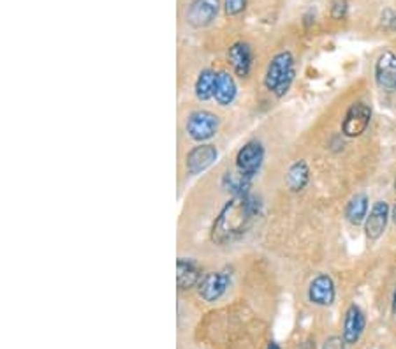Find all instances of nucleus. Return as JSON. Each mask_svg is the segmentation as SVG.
Masks as SVG:
<instances>
[{
	"instance_id": "nucleus-12",
	"label": "nucleus",
	"mask_w": 396,
	"mask_h": 349,
	"mask_svg": "<svg viewBox=\"0 0 396 349\" xmlns=\"http://www.w3.org/2000/svg\"><path fill=\"white\" fill-rule=\"evenodd\" d=\"M389 219H391V208H389V205L382 200L375 201L367 221H364V235H367L368 240L375 242L384 235Z\"/></svg>"
},
{
	"instance_id": "nucleus-19",
	"label": "nucleus",
	"mask_w": 396,
	"mask_h": 349,
	"mask_svg": "<svg viewBox=\"0 0 396 349\" xmlns=\"http://www.w3.org/2000/svg\"><path fill=\"white\" fill-rule=\"evenodd\" d=\"M250 184H252V180L245 179V177L238 173V171H227L222 179V187L226 191H229L233 196H236V194L249 193Z\"/></svg>"
},
{
	"instance_id": "nucleus-21",
	"label": "nucleus",
	"mask_w": 396,
	"mask_h": 349,
	"mask_svg": "<svg viewBox=\"0 0 396 349\" xmlns=\"http://www.w3.org/2000/svg\"><path fill=\"white\" fill-rule=\"evenodd\" d=\"M332 15L335 20L346 18V15H347V2H346V0H335V2H333Z\"/></svg>"
},
{
	"instance_id": "nucleus-27",
	"label": "nucleus",
	"mask_w": 396,
	"mask_h": 349,
	"mask_svg": "<svg viewBox=\"0 0 396 349\" xmlns=\"http://www.w3.org/2000/svg\"><path fill=\"white\" fill-rule=\"evenodd\" d=\"M395 191H396V180H395Z\"/></svg>"
},
{
	"instance_id": "nucleus-8",
	"label": "nucleus",
	"mask_w": 396,
	"mask_h": 349,
	"mask_svg": "<svg viewBox=\"0 0 396 349\" xmlns=\"http://www.w3.org/2000/svg\"><path fill=\"white\" fill-rule=\"evenodd\" d=\"M219 159V149L212 143H199V145L192 146L185 156V170L189 174L196 177L208 170L210 166L215 164Z\"/></svg>"
},
{
	"instance_id": "nucleus-22",
	"label": "nucleus",
	"mask_w": 396,
	"mask_h": 349,
	"mask_svg": "<svg viewBox=\"0 0 396 349\" xmlns=\"http://www.w3.org/2000/svg\"><path fill=\"white\" fill-rule=\"evenodd\" d=\"M343 344H346L343 337H329L325 342V348L322 349H343Z\"/></svg>"
},
{
	"instance_id": "nucleus-15",
	"label": "nucleus",
	"mask_w": 396,
	"mask_h": 349,
	"mask_svg": "<svg viewBox=\"0 0 396 349\" xmlns=\"http://www.w3.org/2000/svg\"><path fill=\"white\" fill-rule=\"evenodd\" d=\"M238 97V85L233 74L227 71H219L215 83V94L213 99L219 106H231Z\"/></svg>"
},
{
	"instance_id": "nucleus-17",
	"label": "nucleus",
	"mask_w": 396,
	"mask_h": 349,
	"mask_svg": "<svg viewBox=\"0 0 396 349\" xmlns=\"http://www.w3.org/2000/svg\"><path fill=\"white\" fill-rule=\"evenodd\" d=\"M368 208H370V200H368L367 194L364 193L354 194L346 207L347 222L353 226L364 224V221H367L368 217Z\"/></svg>"
},
{
	"instance_id": "nucleus-23",
	"label": "nucleus",
	"mask_w": 396,
	"mask_h": 349,
	"mask_svg": "<svg viewBox=\"0 0 396 349\" xmlns=\"http://www.w3.org/2000/svg\"><path fill=\"white\" fill-rule=\"evenodd\" d=\"M391 219H392V222L396 224V201H395V205H392V208H391Z\"/></svg>"
},
{
	"instance_id": "nucleus-25",
	"label": "nucleus",
	"mask_w": 396,
	"mask_h": 349,
	"mask_svg": "<svg viewBox=\"0 0 396 349\" xmlns=\"http://www.w3.org/2000/svg\"><path fill=\"white\" fill-rule=\"evenodd\" d=\"M392 310H396V291L395 295H392Z\"/></svg>"
},
{
	"instance_id": "nucleus-3",
	"label": "nucleus",
	"mask_w": 396,
	"mask_h": 349,
	"mask_svg": "<svg viewBox=\"0 0 396 349\" xmlns=\"http://www.w3.org/2000/svg\"><path fill=\"white\" fill-rule=\"evenodd\" d=\"M220 128V118L208 109H196L191 111L185 121V131L189 138L198 143H206L217 135Z\"/></svg>"
},
{
	"instance_id": "nucleus-24",
	"label": "nucleus",
	"mask_w": 396,
	"mask_h": 349,
	"mask_svg": "<svg viewBox=\"0 0 396 349\" xmlns=\"http://www.w3.org/2000/svg\"><path fill=\"white\" fill-rule=\"evenodd\" d=\"M266 349H282L280 345L277 344V342H270V344H268V348Z\"/></svg>"
},
{
	"instance_id": "nucleus-2",
	"label": "nucleus",
	"mask_w": 396,
	"mask_h": 349,
	"mask_svg": "<svg viewBox=\"0 0 396 349\" xmlns=\"http://www.w3.org/2000/svg\"><path fill=\"white\" fill-rule=\"evenodd\" d=\"M296 76V62L291 51H278L264 71V87L275 97H284Z\"/></svg>"
},
{
	"instance_id": "nucleus-11",
	"label": "nucleus",
	"mask_w": 396,
	"mask_h": 349,
	"mask_svg": "<svg viewBox=\"0 0 396 349\" xmlns=\"http://www.w3.org/2000/svg\"><path fill=\"white\" fill-rule=\"evenodd\" d=\"M227 62L236 76L249 78L254 66V51L252 46L245 41H236L227 50Z\"/></svg>"
},
{
	"instance_id": "nucleus-14",
	"label": "nucleus",
	"mask_w": 396,
	"mask_h": 349,
	"mask_svg": "<svg viewBox=\"0 0 396 349\" xmlns=\"http://www.w3.org/2000/svg\"><path fill=\"white\" fill-rule=\"evenodd\" d=\"M203 279L201 266L198 265V261L191 258H178L177 263V282L178 289L189 291L194 289L199 286Z\"/></svg>"
},
{
	"instance_id": "nucleus-18",
	"label": "nucleus",
	"mask_w": 396,
	"mask_h": 349,
	"mask_svg": "<svg viewBox=\"0 0 396 349\" xmlns=\"http://www.w3.org/2000/svg\"><path fill=\"white\" fill-rule=\"evenodd\" d=\"M217 74L219 71H213L210 67L206 69H201V73L198 74L194 81V95L198 101L206 102L210 99H213V94H215V83H217Z\"/></svg>"
},
{
	"instance_id": "nucleus-20",
	"label": "nucleus",
	"mask_w": 396,
	"mask_h": 349,
	"mask_svg": "<svg viewBox=\"0 0 396 349\" xmlns=\"http://www.w3.org/2000/svg\"><path fill=\"white\" fill-rule=\"evenodd\" d=\"M249 0H224V13L227 18H236L247 9Z\"/></svg>"
},
{
	"instance_id": "nucleus-4",
	"label": "nucleus",
	"mask_w": 396,
	"mask_h": 349,
	"mask_svg": "<svg viewBox=\"0 0 396 349\" xmlns=\"http://www.w3.org/2000/svg\"><path fill=\"white\" fill-rule=\"evenodd\" d=\"M264 156H266V150H264L263 143L259 139H250L238 150L236 159H234V167H236L234 171L243 174L245 179L254 180V177L259 173L261 166H263Z\"/></svg>"
},
{
	"instance_id": "nucleus-10",
	"label": "nucleus",
	"mask_w": 396,
	"mask_h": 349,
	"mask_svg": "<svg viewBox=\"0 0 396 349\" xmlns=\"http://www.w3.org/2000/svg\"><path fill=\"white\" fill-rule=\"evenodd\" d=\"M375 83L385 94L396 92V53L385 50L378 55L374 67Z\"/></svg>"
},
{
	"instance_id": "nucleus-7",
	"label": "nucleus",
	"mask_w": 396,
	"mask_h": 349,
	"mask_svg": "<svg viewBox=\"0 0 396 349\" xmlns=\"http://www.w3.org/2000/svg\"><path fill=\"white\" fill-rule=\"evenodd\" d=\"M371 122V108L367 102H354L343 115L342 135L347 138H357L367 132Z\"/></svg>"
},
{
	"instance_id": "nucleus-9",
	"label": "nucleus",
	"mask_w": 396,
	"mask_h": 349,
	"mask_svg": "<svg viewBox=\"0 0 396 349\" xmlns=\"http://www.w3.org/2000/svg\"><path fill=\"white\" fill-rule=\"evenodd\" d=\"M308 302L317 307H332L336 299V287L328 273H319L313 277L306 291Z\"/></svg>"
},
{
	"instance_id": "nucleus-6",
	"label": "nucleus",
	"mask_w": 396,
	"mask_h": 349,
	"mask_svg": "<svg viewBox=\"0 0 396 349\" xmlns=\"http://www.w3.org/2000/svg\"><path fill=\"white\" fill-rule=\"evenodd\" d=\"M231 286V272L227 268L217 270V272L205 273L198 286V295L205 302H219L227 293Z\"/></svg>"
},
{
	"instance_id": "nucleus-26",
	"label": "nucleus",
	"mask_w": 396,
	"mask_h": 349,
	"mask_svg": "<svg viewBox=\"0 0 396 349\" xmlns=\"http://www.w3.org/2000/svg\"><path fill=\"white\" fill-rule=\"evenodd\" d=\"M392 27H395V30H396V16H395V18H392Z\"/></svg>"
},
{
	"instance_id": "nucleus-16",
	"label": "nucleus",
	"mask_w": 396,
	"mask_h": 349,
	"mask_svg": "<svg viewBox=\"0 0 396 349\" xmlns=\"http://www.w3.org/2000/svg\"><path fill=\"white\" fill-rule=\"evenodd\" d=\"M310 182V167L303 159L294 160L285 173V186L291 193H301Z\"/></svg>"
},
{
	"instance_id": "nucleus-1",
	"label": "nucleus",
	"mask_w": 396,
	"mask_h": 349,
	"mask_svg": "<svg viewBox=\"0 0 396 349\" xmlns=\"http://www.w3.org/2000/svg\"><path fill=\"white\" fill-rule=\"evenodd\" d=\"M261 212H263V203L259 198L252 196L250 193L236 194L220 208L212 226L210 238L217 245H227L240 240L252 229Z\"/></svg>"
},
{
	"instance_id": "nucleus-5",
	"label": "nucleus",
	"mask_w": 396,
	"mask_h": 349,
	"mask_svg": "<svg viewBox=\"0 0 396 349\" xmlns=\"http://www.w3.org/2000/svg\"><path fill=\"white\" fill-rule=\"evenodd\" d=\"M220 9H224V0H191L185 11V22L192 29H206L215 23Z\"/></svg>"
},
{
	"instance_id": "nucleus-13",
	"label": "nucleus",
	"mask_w": 396,
	"mask_h": 349,
	"mask_svg": "<svg viewBox=\"0 0 396 349\" xmlns=\"http://www.w3.org/2000/svg\"><path fill=\"white\" fill-rule=\"evenodd\" d=\"M364 327H367V317H364V313L361 310V307L356 306V303L349 306V309L346 310L342 328V337L346 341V344H356L363 337Z\"/></svg>"
}]
</instances>
